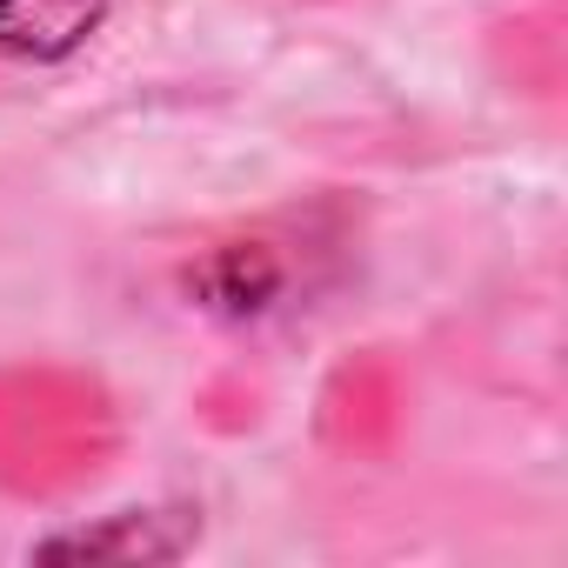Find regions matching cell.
Masks as SVG:
<instances>
[{"label":"cell","mask_w":568,"mask_h":568,"mask_svg":"<svg viewBox=\"0 0 568 568\" xmlns=\"http://www.w3.org/2000/svg\"><path fill=\"white\" fill-rule=\"evenodd\" d=\"M194 515L187 508H121L108 521H81L61 528L48 541H34V561H174L194 541Z\"/></svg>","instance_id":"1"},{"label":"cell","mask_w":568,"mask_h":568,"mask_svg":"<svg viewBox=\"0 0 568 568\" xmlns=\"http://www.w3.org/2000/svg\"><path fill=\"white\" fill-rule=\"evenodd\" d=\"M114 14V0H0V54L8 61H74Z\"/></svg>","instance_id":"2"},{"label":"cell","mask_w":568,"mask_h":568,"mask_svg":"<svg viewBox=\"0 0 568 568\" xmlns=\"http://www.w3.org/2000/svg\"><path fill=\"white\" fill-rule=\"evenodd\" d=\"M187 288H194V302H201L207 315L247 322V315H261V308L281 302V288H288V267H281L267 247H254V241H234V247H214V254H201V261L187 267Z\"/></svg>","instance_id":"3"}]
</instances>
